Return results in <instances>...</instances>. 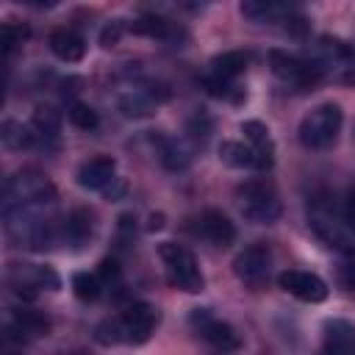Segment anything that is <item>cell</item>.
<instances>
[{
  "label": "cell",
  "mask_w": 355,
  "mask_h": 355,
  "mask_svg": "<svg viewBox=\"0 0 355 355\" xmlns=\"http://www.w3.org/2000/svg\"><path fill=\"white\" fill-rule=\"evenodd\" d=\"M308 225L327 247H333L344 255H355V225L347 219L341 202H333L330 197L311 200Z\"/></svg>",
  "instance_id": "6da1fadb"
},
{
  "label": "cell",
  "mask_w": 355,
  "mask_h": 355,
  "mask_svg": "<svg viewBox=\"0 0 355 355\" xmlns=\"http://www.w3.org/2000/svg\"><path fill=\"white\" fill-rule=\"evenodd\" d=\"M55 200L53 183L33 169H22L11 175L3 186V214H22V211H39Z\"/></svg>",
  "instance_id": "7a4b0ae2"
},
{
  "label": "cell",
  "mask_w": 355,
  "mask_h": 355,
  "mask_svg": "<svg viewBox=\"0 0 355 355\" xmlns=\"http://www.w3.org/2000/svg\"><path fill=\"white\" fill-rule=\"evenodd\" d=\"M341 122H344V114H341V105L336 103H322L316 108H311L302 122H300V141L311 150H327L336 144L338 133H341Z\"/></svg>",
  "instance_id": "3957f363"
},
{
  "label": "cell",
  "mask_w": 355,
  "mask_h": 355,
  "mask_svg": "<svg viewBox=\"0 0 355 355\" xmlns=\"http://www.w3.org/2000/svg\"><path fill=\"white\" fill-rule=\"evenodd\" d=\"M236 202L244 219L255 225H269L280 216V197L269 180H244L236 189Z\"/></svg>",
  "instance_id": "277c9868"
},
{
  "label": "cell",
  "mask_w": 355,
  "mask_h": 355,
  "mask_svg": "<svg viewBox=\"0 0 355 355\" xmlns=\"http://www.w3.org/2000/svg\"><path fill=\"white\" fill-rule=\"evenodd\" d=\"M158 255L164 261V269H166V277L175 288L186 291V294H197L202 291L205 280H202V272H200V263L194 258L191 250H186L183 244H175V241H164L158 247Z\"/></svg>",
  "instance_id": "5b68a950"
},
{
  "label": "cell",
  "mask_w": 355,
  "mask_h": 355,
  "mask_svg": "<svg viewBox=\"0 0 355 355\" xmlns=\"http://www.w3.org/2000/svg\"><path fill=\"white\" fill-rule=\"evenodd\" d=\"M269 67L283 83H288L294 89H308V86H313L324 78L322 67L313 58H300V55H291V53H283V50L269 53Z\"/></svg>",
  "instance_id": "8992f818"
},
{
  "label": "cell",
  "mask_w": 355,
  "mask_h": 355,
  "mask_svg": "<svg viewBox=\"0 0 355 355\" xmlns=\"http://www.w3.org/2000/svg\"><path fill=\"white\" fill-rule=\"evenodd\" d=\"M189 322H191L194 333H197L202 341H208L214 349L233 352V349H239V344H241V341H239V333H236L227 322L216 319L208 308H194L191 316H189Z\"/></svg>",
  "instance_id": "52a82bcc"
},
{
  "label": "cell",
  "mask_w": 355,
  "mask_h": 355,
  "mask_svg": "<svg viewBox=\"0 0 355 355\" xmlns=\"http://www.w3.org/2000/svg\"><path fill=\"white\" fill-rule=\"evenodd\" d=\"M241 14L258 25H277V22H286V28L291 33H305V17L297 14L294 8L288 6H280V3H266V0H250V3H241Z\"/></svg>",
  "instance_id": "ba28073f"
},
{
  "label": "cell",
  "mask_w": 355,
  "mask_h": 355,
  "mask_svg": "<svg viewBox=\"0 0 355 355\" xmlns=\"http://www.w3.org/2000/svg\"><path fill=\"white\" fill-rule=\"evenodd\" d=\"M269 269H272V252L266 244H250L233 258V275L252 288L266 283Z\"/></svg>",
  "instance_id": "9c48e42d"
},
{
  "label": "cell",
  "mask_w": 355,
  "mask_h": 355,
  "mask_svg": "<svg viewBox=\"0 0 355 355\" xmlns=\"http://www.w3.org/2000/svg\"><path fill=\"white\" fill-rule=\"evenodd\" d=\"M116 322H119L122 341H128V344H144L153 336V330H155L158 311L150 302H133V305H128L122 311V316Z\"/></svg>",
  "instance_id": "30bf717a"
},
{
  "label": "cell",
  "mask_w": 355,
  "mask_h": 355,
  "mask_svg": "<svg viewBox=\"0 0 355 355\" xmlns=\"http://www.w3.org/2000/svg\"><path fill=\"white\" fill-rule=\"evenodd\" d=\"M8 283L14 286L17 294L22 297H33L39 288H58V277L50 266H33V263H14L8 269Z\"/></svg>",
  "instance_id": "8fae6325"
},
{
  "label": "cell",
  "mask_w": 355,
  "mask_h": 355,
  "mask_svg": "<svg viewBox=\"0 0 355 355\" xmlns=\"http://www.w3.org/2000/svg\"><path fill=\"white\" fill-rule=\"evenodd\" d=\"M277 286L286 294H291V297H297L302 302H322L327 297V283L319 275L302 272V269H286V272H280L277 275Z\"/></svg>",
  "instance_id": "7c38bea8"
},
{
  "label": "cell",
  "mask_w": 355,
  "mask_h": 355,
  "mask_svg": "<svg viewBox=\"0 0 355 355\" xmlns=\"http://www.w3.org/2000/svg\"><path fill=\"white\" fill-rule=\"evenodd\" d=\"M322 352L327 355H355V322L327 319L322 327Z\"/></svg>",
  "instance_id": "4fadbf2b"
},
{
  "label": "cell",
  "mask_w": 355,
  "mask_h": 355,
  "mask_svg": "<svg viewBox=\"0 0 355 355\" xmlns=\"http://www.w3.org/2000/svg\"><path fill=\"white\" fill-rule=\"evenodd\" d=\"M114 172H116L114 158L97 155V158H89V161H83L78 166V183L83 189H89V191H100L114 180Z\"/></svg>",
  "instance_id": "5bb4252c"
},
{
  "label": "cell",
  "mask_w": 355,
  "mask_h": 355,
  "mask_svg": "<svg viewBox=\"0 0 355 355\" xmlns=\"http://www.w3.org/2000/svg\"><path fill=\"white\" fill-rule=\"evenodd\" d=\"M197 230H200L202 239H208L216 247H225V244H230L236 239V225L222 211H216V208L202 211V216L197 222Z\"/></svg>",
  "instance_id": "9a60e30c"
},
{
  "label": "cell",
  "mask_w": 355,
  "mask_h": 355,
  "mask_svg": "<svg viewBox=\"0 0 355 355\" xmlns=\"http://www.w3.org/2000/svg\"><path fill=\"white\" fill-rule=\"evenodd\" d=\"M241 133H244V141L250 144V150L255 153L258 158V169H269L272 161H275V147H272V139H269V130L266 125H261L258 119H250L241 125Z\"/></svg>",
  "instance_id": "2e32d148"
},
{
  "label": "cell",
  "mask_w": 355,
  "mask_h": 355,
  "mask_svg": "<svg viewBox=\"0 0 355 355\" xmlns=\"http://www.w3.org/2000/svg\"><path fill=\"white\" fill-rule=\"evenodd\" d=\"M8 330H11L14 338H19V341H31V338L47 336V330H50V319H47L44 313H39V311H28V308H22V311L14 313Z\"/></svg>",
  "instance_id": "e0dca14e"
},
{
  "label": "cell",
  "mask_w": 355,
  "mask_h": 355,
  "mask_svg": "<svg viewBox=\"0 0 355 355\" xmlns=\"http://www.w3.org/2000/svg\"><path fill=\"white\" fill-rule=\"evenodd\" d=\"M50 50H53L55 58H61L67 64H75L86 55V42L69 28H55L50 33Z\"/></svg>",
  "instance_id": "ac0fdd59"
},
{
  "label": "cell",
  "mask_w": 355,
  "mask_h": 355,
  "mask_svg": "<svg viewBox=\"0 0 355 355\" xmlns=\"http://www.w3.org/2000/svg\"><path fill=\"white\" fill-rule=\"evenodd\" d=\"M130 31L139 33V36L164 39V42H175L180 36V28L175 22H169L166 17H158V14H141L139 19L130 22Z\"/></svg>",
  "instance_id": "d6986e66"
},
{
  "label": "cell",
  "mask_w": 355,
  "mask_h": 355,
  "mask_svg": "<svg viewBox=\"0 0 355 355\" xmlns=\"http://www.w3.org/2000/svg\"><path fill=\"white\" fill-rule=\"evenodd\" d=\"M244 69H247V55L241 50H227L211 61V75L227 83H233Z\"/></svg>",
  "instance_id": "ffe728a7"
},
{
  "label": "cell",
  "mask_w": 355,
  "mask_h": 355,
  "mask_svg": "<svg viewBox=\"0 0 355 355\" xmlns=\"http://www.w3.org/2000/svg\"><path fill=\"white\" fill-rule=\"evenodd\" d=\"M219 158L227 166H236V169H258V158L250 150V144H244V141H222L219 144Z\"/></svg>",
  "instance_id": "44dd1931"
},
{
  "label": "cell",
  "mask_w": 355,
  "mask_h": 355,
  "mask_svg": "<svg viewBox=\"0 0 355 355\" xmlns=\"http://www.w3.org/2000/svg\"><path fill=\"white\" fill-rule=\"evenodd\" d=\"M36 139H55L58 130H61V114L53 108V105H39L36 114H33V122H31Z\"/></svg>",
  "instance_id": "7402d4cb"
},
{
  "label": "cell",
  "mask_w": 355,
  "mask_h": 355,
  "mask_svg": "<svg viewBox=\"0 0 355 355\" xmlns=\"http://www.w3.org/2000/svg\"><path fill=\"white\" fill-rule=\"evenodd\" d=\"M64 233H67V239H69L75 247L86 244V241L92 239V214H89L86 208H75V211L67 216Z\"/></svg>",
  "instance_id": "603a6c76"
},
{
  "label": "cell",
  "mask_w": 355,
  "mask_h": 355,
  "mask_svg": "<svg viewBox=\"0 0 355 355\" xmlns=\"http://www.w3.org/2000/svg\"><path fill=\"white\" fill-rule=\"evenodd\" d=\"M36 141V133L31 125H22V122H3V144L8 150H22V147H31Z\"/></svg>",
  "instance_id": "cb8c5ba5"
},
{
  "label": "cell",
  "mask_w": 355,
  "mask_h": 355,
  "mask_svg": "<svg viewBox=\"0 0 355 355\" xmlns=\"http://www.w3.org/2000/svg\"><path fill=\"white\" fill-rule=\"evenodd\" d=\"M189 161H191V155H189V150H186L180 141L166 139V141L161 144V164H164L166 169H172V172L186 169V166H189Z\"/></svg>",
  "instance_id": "d4e9b609"
},
{
  "label": "cell",
  "mask_w": 355,
  "mask_h": 355,
  "mask_svg": "<svg viewBox=\"0 0 355 355\" xmlns=\"http://www.w3.org/2000/svg\"><path fill=\"white\" fill-rule=\"evenodd\" d=\"M100 277L97 275H89V272H78L75 277H72V291H75V297L78 300H83V302H94L97 297H100Z\"/></svg>",
  "instance_id": "484cf974"
},
{
  "label": "cell",
  "mask_w": 355,
  "mask_h": 355,
  "mask_svg": "<svg viewBox=\"0 0 355 355\" xmlns=\"http://www.w3.org/2000/svg\"><path fill=\"white\" fill-rule=\"evenodd\" d=\"M67 116H69V122L75 125V128H80V130H94L97 128V111L92 108V105H86V103H72L69 108H67Z\"/></svg>",
  "instance_id": "4316f807"
},
{
  "label": "cell",
  "mask_w": 355,
  "mask_h": 355,
  "mask_svg": "<svg viewBox=\"0 0 355 355\" xmlns=\"http://www.w3.org/2000/svg\"><path fill=\"white\" fill-rule=\"evenodd\" d=\"M28 36V31L22 28V25H14V22H6L3 28H0V44H3V55L8 58L19 44H22V39Z\"/></svg>",
  "instance_id": "83f0119b"
},
{
  "label": "cell",
  "mask_w": 355,
  "mask_h": 355,
  "mask_svg": "<svg viewBox=\"0 0 355 355\" xmlns=\"http://www.w3.org/2000/svg\"><path fill=\"white\" fill-rule=\"evenodd\" d=\"M97 277H100V280H105V283H111V280H119V263H116L114 258H105V261H100Z\"/></svg>",
  "instance_id": "f1b7e54d"
},
{
  "label": "cell",
  "mask_w": 355,
  "mask_h": 355,
  "mask_svg": "<svg viewBox=\"0 0 355 355\" xmlns=\"http://www.w3.org/2000/svg\"><path fill=\"white\" fill-rule=\"evenodd\" d=\"M119 36H122V22H111V25L103 28L100 42H103V47H114L119 42Z\"/></svg>",
  "instance_id": "f546056e"
},
{
  "label": "cell",
  "mask_w": 355,
  "mask_h": 355,
  "mask_svg": "<svg viewBox=\"0 0 355 355\" xmlns=\"http://www.w3.org/2000/svg\"><path fill=\"white\" fill-rule=\"evenodd\" d=\"M338 283H341L344 288H352V291H355V261L341 263V269H338Z\"/></svg>",
  "instance_id": "4dcf8cb0"
}]
</instances>
